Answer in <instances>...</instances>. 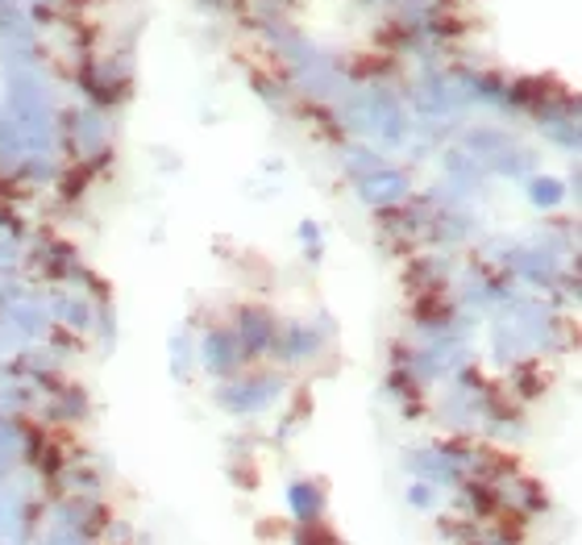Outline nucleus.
Wrapping results in <instances>:
<instances>
[{"instance_id": "obj_1", "label": "nucleus", "mask_w": 582, "mask_h": 545, "mask_svg": "<svg viewBox=\"0 0 582 545\" xmlns=\"http://www.w3.org/2000/svg\"><path fill=\"white\" fill-rule=\"evenodd\" d=\"M287 508L296 516L299 525H316L325 516V487L320 483H308V479H296L287 483Z\"/></svg>"}, {"instance_id": "obj_2", "label": "nucleus", "mask_w": 582, "mask_h": 545, "mask_svg": "<svg viewBox=\"0 0 582 545\" xmlns=\"http://www.w3.org/2000/svg\"><path fill=\"white\" fill-rule=\"evenodd\" d=\"M408 504L412 508H433V504H437V487L425 479L408 483Z\"/></svg>"}, {"instance_id": "obj_3", "label": "nucleus", "mask_w": 582, "mask_h": 545, "mask_svg": "<svg viewBox=\"0 0 582 545\" xmlns=\"http://www.w3.org/2000/svg\"><path fill=\"white\" fill-rule=\"evenodd\" d=\"M304 537H308V542H316V545H346V542H337V537H333L329 529H320V521H316V525H304Z\"/></svg>"}]
</instances>
